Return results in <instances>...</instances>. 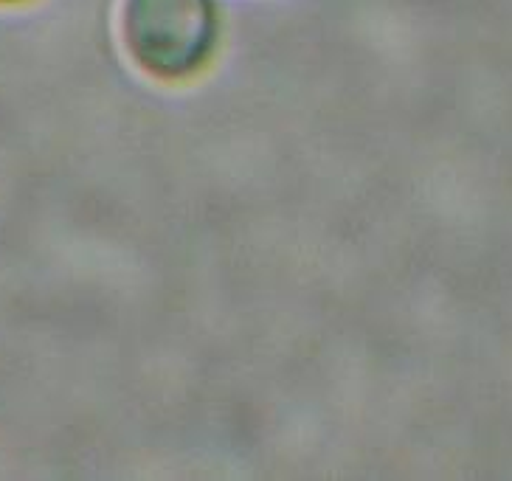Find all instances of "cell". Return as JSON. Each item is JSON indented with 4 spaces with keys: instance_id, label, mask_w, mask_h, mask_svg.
Instances as JSON below:
<instances>
[{
    "instance_id": "cell-1",
    "label": "cell",
    "mask_w": 512,
    "mask_h": 481,
    "mask_svg": "<svg viewBox=\"0 0 512 481\" xmlns=\"http://www.w3.org/2000/svg\"><path fill=\"white\" fill-rule=\"evenodd\" d=\"M119 34L138 71L183 82L209 65L220 20L214 0H121Z\"/></svg>"
},
{
    "instance_id": "cell-2",
    "label": "cell",
    "mask_w": 512,
    "mask_h": 481,
    "mask_svg": "<svg viewBox=\"0 0 512 481\" xmlns=\"http://www.w3.org/2000/svg\"><path fill=\"white\" fill-rule=\"evenodd\" d=\"M0 3H23V0H0Z\"/></svg>"
}]
</instances>
